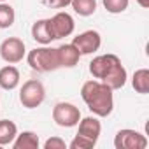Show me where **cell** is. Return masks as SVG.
<instances>
[{
	"mask_svg": "<svg viewBox=\"0 0 149 149\" xmlns=\"http://www.w3.org/2000/svg\"><path fill=\"white\" fill-rule=\"evenodd\" d=\"M100 44H102V37L97 30H86V32L79 33L77 37H74V40H72V46L81 53V56L98 51Z\"/></svg>",
	"mask_w": 149,
	"mask_h": 149,
	"instance_id": "cell-7",
	"label": "cell"
},
{
	"mask_svg": "<svg viewBox=\"0 0 149 149\" xmlns=\"http://www.w3.org/2000/svg\"><path fill=\"white\" fill-rule=\"evenodd\" d=\"M16 19V14H14V9L7 4H0V28H9L13 26Z\"/></svg>",
	"mask_w": 149,
	"mask_h": 149,
	"instance_id": "cell-18",
	"label": "cell"
},
{
	"mask_svg": "<svg viewBox=\"0 0 149 149\" xmlns=\"http://www.w3.org/2000/svg\"><path fill=\"white\" fill-rule=\"evenodd\" d=\"M95 144L97 142H93L90 139H84L81 135H76V137H74V140L70 142V149H91V147H95Z\"/></svg>",
	"mask_w": 149,
	"mask_h": 149,
	"instance_id": "cell-20",
	"label": "cell"
},
{
	"mask_svg": "<svg viewBox=\"0 0 149 149\" xmlns=\"http://www.w3.org/2000/svg\"><path fill=\"white\" fill-rule=\"evenodd\" d=\"M70 2L72 0H42V4L51 9H63V7L70 6Z\"/></svg>",
	"mask_w": 149,
	"mask_h": 149,
	"instance_id": "cell-22",
	"label": "cell"
},
{
	"mask_svg": "<svg viewBox=\"0 0 149 149\" xmlns=\"http://www.w3.org/2000/svg\"><path fill=\"white\" fill-rule=\"evenodd\" d=\"M90 72L95 79H102L112 91L121 90L126 83V70L116 54H100L90 63Z\"/></svg>",
	"mask_w": 149,
	"mask_h": 149,
	"instance_id": "cell-1",
	"label": "cell"
},
{
	"mask_svg": "<svg viewBox=\"0 0 149 149\" xmlns=\"http://www.w3.org/2000/svg\"><path fill=\"white\" fill-rule=\"evenodd\" d=\"M132 83H133V88H135L137 93H142V95L149 93V70L147 68L135 70Z\"/></svg>",
	"mask_w": 149,
	"mask_h": 149,
	"instance_id": "cell-16",
	"label": "cell"
},
{
	"mask_svg": "<svg viewBox=\"0 0 149 149\" xmlns=\"http://www.w3.org/2000/svg\"><path fill=\"white\" fill-rule=\"evenodd\" d=\"M16 135H18V126L13 121H9V119H2V121H0V146L13 144Z\"/></svg>",
	"mask_w": 149,
	"mask_h": 149,
	"instance_id": "cell-15",
	"label": "cell"
},
{
	"mask_svg": "<svg viewBox=\"0 0 149 149\" xmlns=\"http://www.w3.org/2000/svg\"><path fill=\"white\" fill-rule=\"evenodd\" d=\"M46 98V90H44V84L37 79H28L21 91H19V102L23 104V107L26 109H35L39 107Z\"/></svg>",
	"mask_w": 149,
	"mask_h": 149,
	"instance_id": "cell-4",
	"label": "cell"
},
{
	"mask_svg": "<svg viewBox=\"0 0 149 149\" xmlns=\"http://www.w3.org/2000/svg\"><path fill=\"white\" fill-rule=\"evenodd\" d=\"M56 53H58V61H60V67H76L81 60V53L74 47L72 44H63L60 47H56Z\"/></svg>",
	"mask_w": 149,
	"mask_h": 149,
	"instance_id": "cell-12",
	"label": "cell"
},
{
	"mask_svg": "<svg viewBox=\"0 0 149 149\" xmlns=\"http://www.w3.org/2000/svg\"><path fill=\"white\" fill-rule=\"evenodd\" d=\"M81 97L88 109L100 118H107L114 109L112 90L102 81H86L81 88Z\"/></svg>",
	"mask_w": 149,
	"mask_h": 149,
	"instance_id": "cell-2",
	"label": "cell"
},
{
	"mask_svg": "<svg viewBox=\"0 0 149 149\" xmlns=\"http://www.w3.org/2000/svg\"><path fill=\"white\" fill-rule=\"evenodd\" d=\"M70 6L79 16H91L97 11V0H72Z\"/></svg>",
	"mask_w": 149,
	"mask_h": 149,
	"instance_id": "cell-17",
	"label": "cell"
},
{
	"mask_svg": "<svg viewBox=\"0 0 149 149\" xmlns=\"http://www.w3.org/2000/svg\"><path fill=\"white\" fill-rule=\"evenodd\" d=\"M28 65L37 72H53L60 68L58 53L54 47H35L28 53Z\"/></svg>",
	"mask_w": 149,
	"mask_h": 149,
	"instance_id": "cell-3",
	"label": "cell"
},
{
	"mask_svg": "<svg viewBox=\"0 0 149 149\" xmlns=\"http://www.w3.org/2000/svg\"><path fill=\"white\" fill-rule=\"evenodd\" d=\"M104 7H105L107 13L119 14V13L126 11V7H128V0H104Z\"/></svg>",
	"mask_w": 149,
	"mask_h": 149,
	"instance_id": "cell-19",
	"label": "cell"
},
{
	"mask_svg": "<svg viewBox=\"0 0 149 149\" xmlns=\"http://www.w3.org/2000/svg\"><path fill=\"white\" fill-rule=\"evenodd\" d=\"M14 149H37L39 147V135L33 132H23L19 135H16V139L13 140Z\"/></svg>",
	"mask_w": 149,
	"mask_h": 149,
	"instance_id": "cell-14",
	"label": "cell"
},
{
	"mask_svg": "<svg viewBox=\"0 0 149 149\" xmlns=\"http://www.w3.org/2000/svg\"><path fill=\"white\" fill-rule=\"evenodd\" d=\"M19 84V70L13 65H7L0 68V88L4 90H14Z\"/></svg>",
	"mask_w": 149,
	"mask_h": 149,
	"instance_id": "cell-13",
	"label": "cell"
},
{
	"mask_svg": "<svg viewBox=\"0 0 149 149\" xmlns=\"http://www.w3.org/2000/svg\"><path fill=\"white\" fill-rule=\"evenodd\" d=\"M65 147H67V144L60 137H51L44 142V149H65Z\"/></svg>",
	"mask_w": 149,
	"mask_h": 149,
	"instance_id": "cell-21",
	"label": "cell"
},
{
	"mask_svg": "<svg viewBox=\"0 0 149 149\" xmlns=\"http://www.w3.org/2000/svg\"><path fill=\"white\" fill-rule=\"evenodd\" d=\"M114 147L116 149H144V147H147V139L140 132L125 128L116 133Z\"/></svg>",
	"mask_w": 149,
	"mask_h": 149,
	"instance_id": "cell-6",
	"label": "cell"
},
{
	"mask_svg": "<svg viewBox=\"0 0 149 149\" xmlns=\"http://www.w3.org/2000/svg\"><path fill=\"white\" fill-rule=\"evenodd\" d=\"M0 2H6V0H0Z\"/></svg>",
	"mask_w": 149,
	"mask_h": 149,
	"instance_id": "cell-24",
	"label": "cell"
},
{
	"mask_svg": "<svg viewBox=\"0 0 149 149\" xmlns=\"http://www.w3.org/2000/svg\"><path fill=\"white\" fill-rule=\"evenodd\" d=\"M32 37L40 42V44H49L51 40H54V32L51 26V19H39L33 23L32 26Z\"/></svg>",
	"mask_w": 149,
	"mask_h": 149,
	"instance_id": "cell-10",
	"label": "cell"
},
{
	"mask_svg": "<svg viewBox=\"0 0 149 149\" xmlns=\"http://www.w3.org/2000/svg\"><path fill=\"white\" fill-rule=\"evenodd\" d=\"M53 119L58 126H63V128H72L76 126L81 119V111L74 105V104H68V102H58L54 107H53Z\"/></svg>",
	"mask_w": 149,
	"mask_h": 149,
	"instance_id": "cell-5",
	"label": "cell"
},
{
	"mask_svg": "<svg viewBox=\"0 0 149 149\" xmlns=\"http://www.w3.org/2000/svg\"><path fill=\"white\" fill-rule=\"evenodd\" d=\"M79 132H77V135H81V137H84V139H90V140H93V142H97L98 140V137H100V132H102V125H100V121L97 119V118H84V119H79Z\"/></svg>",
	"mask_w": 149,
	"mask_h": 149,
	"instance_id": "cell-11",
	"label": "cell"
},
{
	"mask_svg": "<svg viewBox=\"0 0 149 149\" xmlns=\"http://www.w3.org/2000/svg\"><path fill=\"white\" fill-rule=\"evenodd\" d=\"M137 2L140 4V7H147L149 6V0H137Z\"/></svg>",
	"mask_w": 149,
	"mask_h": 149,
	"instance_id": "cell-23",
	"label": "cell"
},
{
	"mask_svg": "<svg viewBox=\"0 0 149 149\" xmlns=\"http://www.w3.org/2000/svg\"><path fill=\"white\" fill-rule=\"evenodd\" d=\"M51 26L54 32V39H63L74 32L76 23H74V18L68 13H56L51 18Z\"/></svg>",
	"mask_w": 149,
	"mask_h": 149,
	"instance_id": "cell-9",
	"label": "cell"
},
{
	"mask_svg": "<svg viewBox=\"0 0 149 149\" xmlns=\"http://www.w3.org/2000/svg\"><path fill=\"white\" fill-rule=\"evenodd\" d=\"M0 54H2V58L7 63L14 65V63L21 61L25 56V42L18 37H9L0 46Z\"/></svg>",
	"mask_w": 149,
	"mask_h": 149,
	"instance_id": "cell-8",
	"label": "cell"
}]
</instances>
